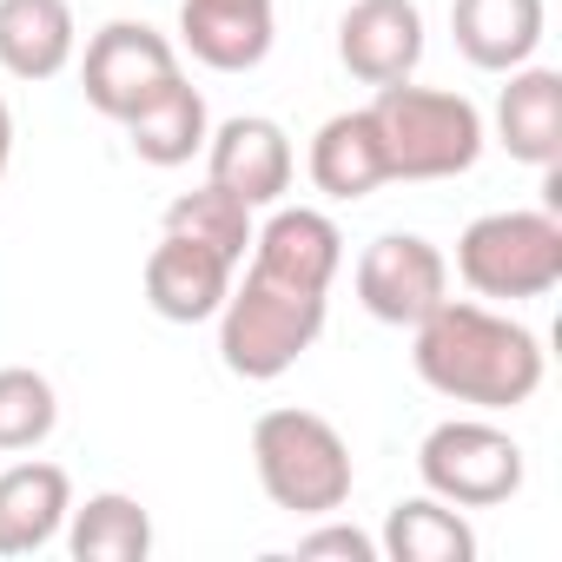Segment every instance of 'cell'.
<instances>
[{
  "mask_svg": "<svg viewBox=\"0 0 562 562\" xmlns=\"http://www.w3.org/2000/svg\"><path fill=\"white\" fill-rule=\"evenodd\" d=\"M299 555H338V562H378V536H364L358 522H331V516H318V529H305L299 536Z\"/></svg>",
  "mask_w": 562,
  "mask_h": 562,
  "instance_id": "24",
  "label": "cell"
},
{
  "mask_svg": "<svg viewBox=\"0 0 562 562\" xmlns=\"http://www.w3.org/2000/svg\"><path fill=\"white\" fill-rule=\"evenodd\" d=\"M318 338H325V292L265 278L258 265H245V278H232V292L218 305V358H225L232 378L271 384Z\"/></svg>",
  "mask_w": 562,
  "mask_h": 562,
  "instance_id": "3",
  "label": "cell"
},
{
  "mask_svg": "<svg viewBox=\"0 0 562 562\" xmlns=\"http://www.w3.org/2000/svg\"><path fill=\"white\" fill-rule=\"evenodd\" d=\"M371 120H378V139H384L391 179H411V186L463 179L483 159V139H490L476 100L443 93V87H411V80L378 87Z\"/></svg>",
  "mask_w": 562,
  "mask_h": 562,
  "instance_id": "4",
  "label": "cell"
},
{
  "mask_svg": "<svg viewBox=\"0 0 562 562\" xmlns=\"http://www.w3.org/2000/svg\"><path fill=\"white\" fill-rule=\"evenodd\" d=\"M67 549L74 562H146L153 555V516L126 490H100L67 509Z\"/></svg>",
  "mask_w": 562,
  "mask_h": 562,
  "instance_id": "21",
  "label": "cell"
},
{
  "mask_svg": "<svg viewBox=\"0 0 562 562\" xmlns=\"http://www.w3.org/2000/svg\"><path fill=\"white\" fill-rule=\"evenodd\" d=\"M292 172H299V153H292L285 126L265 120V113H232L205 139V179L225 186V192H238L251 212L285 199L292 192Z\"/></svg>",
  "mask_w": 562,
  "mask_h": 562,
  "instance_id": "9",
  "label": "cell"
},
{
  "mask_svg": "<svg viewBox=\"0 0 562 562\" xmlns=\"http://www.w3.org/2000/svg\"><path fill=\"white\" fill-rule=\"evenodd\" d=\"M232 278H238V265H232L225 251L166 232V238L146 251V305H153L166 325H205V318H218Z\"/></svg>",
  "mask_w": 562,
  "mask_h": 562,
  "instance_id": "11",
  "label": "cell"
},
{
  "mask_svg": "<svg viewBox=\"0 0 562 562\" xmlns=\"http://www.w3.org/2000/svg\"><path fill=\"white\" fill-rule=\"evenodd\" d=\"M74 509V476L60 463H14L0 470V555H41Z\"/></svg>",
  "mask_w": 562,
  "mask_h": 562,
  "instance_id": "17",
  "label": "cell"
},
{
  "mask_svg": "<svg viewBox=\"0 0 562 562\" xmlns=\"http://www.w3.org/2000/svg\"><path fill=\"white\" fill-rule=\"evenodd\" d=\"M496 93V146L522 166L555 172L562 159V74L555 67H509Z\"/></svg>",
  "mask_w": 562,
  "mask_h": 562,
  "instance_id": "15",
  "label": "cell"
},
{
  "mask_svg": "<svg viewBox=\"0 0 562 562\" xmlns=\"http://www.w3.org/2000/svg\"><path fill=\"white\" fill-rule=\"evenodd\" d=\"M417 476L430 496L457 503V509H496L522 490L529 463L522 443L490 424V417H443L424 443H417Z\"/></svg>",
  "mask_w": 562,
  "mask_h": 562,
  "instance_id": "6",
  "label": "cell"
},
{
  "mask_svg": "<svg viewBox=\"0 0 562 562\" xmlns=\"http://www.w3.org/2000/svg\"><path fill=\"white\" fill-rule=\"evenodd\" d=\"M312 186L338 205L351 199H371L378 186H391V159H384V139H378V120L371 106H351V113H331L318 133H312Z\"/></svg>",
  "mask_w": 562,
  "mask_h": 562,
  "instance_id": "16",
  "label": "cell"
},
{
  "mask_svg": "<svg viewBox=\"0 0 562 562\" xmlns=\"http://www.w3.org/2000/svg\"><path fill=\"white\" fill-rule=\"evenodd\" d=\"M8 166H14V106L0 100V186H8Z\"/></svg>",
  "mask_w": 562,
  "mask_h": 562,
  "instance_id": "25",
  "label": "cell"
},
{
  "mask_svg": "<svg viewBox=\"0 0 562 562\" xmlns=\"http://www.w3.org/2000/svg\"><path fill=\"white\" fill-rule=\"evenodd\" d=\"M251 265L265 278H285L305 292H331V278L345 271V232L331 212L318 205H278L258 232H251Z\"/></svg>",
  "mask_w": 562,
  "mask_h": 562,
  "instance_id": "13",
  "label": "cell"
},
{
  "mask_svg": "<svg viewBox=\"0 0 562 562\" xmlns=\"http://www.w3.org/2000/svg\"><path fill=\"white\" fill-rule=\"evenodd\" d=\"M378 555H391V562H476V529L457 503L424 490V496L391 503Z\"/></svg>",
  "mask_w": 562,
  "mask_h": 562,
  "instance_id": "20",
  "label": "cell"
},
{
  "mask_svg": "<svg viewBox=\"0 0 562 562\" xmlns=\"http://www.w3.org/2000/svg\"><path fill=\"white\" fill-rule=\"evenodd\" d=\"M338 60L364 87L411 80L424 60V8L417 0H351L338 21Z\"/></svg>",
  "mask_w": 562,
  "mask_h": 562,
  "instance_id": "12",
  "label": "cell"
},
{
  "mask_svg": "<svg viewBox=\"0 0 562 562\" xmlns=\"http://www.w3.org/2000/svg\"><path fill=\"white\" fill-rule=\"evenodd\" d=\"M251 470L278 509L312 516V522L338 516L351 503V483H358L345 430L318 411H299V404H278L251 424Z\"/></svg>",
  "mask_w": 562,
  "mask_h": 562,
  "instance_id": "2",
  "label": "cell"
},
{
  "mask_svg": "<svg viewBox=\"0 0 562 562\" xmlns=\"http://www.w3.org/2000/svg\"><path fill=\"white\" fill-rule=\"evenodd\" d=\"M351 285H358V305L378 325L411 331V325H424L450 299V258L424 232H384V238H371L358 251Z\"/></svg>",
  "mask_w": 562,
  "mask_h": 562,
  "instance_id": "8",
  "label": "cell"
},
{
  "mask_svg": "<svg viewBox=\"0 0 562 562\" xmlns=\"http://www.w3.org/2000/svg\"><path fill=\"white\" fill-rule=\"evenodd\" d=\"M166 232L199 238V245L225 251L232 265H245L258 218H251V205H245L238 192H225V186H212V179H205V186H192V192H179V199L166 205Z\"/></svg>",
  "mask_w": 562,
  "mask_h": 562,
  "instance_id": "22",
  "label": "cell"
},
{
  "mask_svg": "<svg viewBox=\"0 0 562 562\" xmlns=\"http://www.w3.org/2000/svg\"><path fill=\"white\" fill-rule=\"evenodd\" d=\"M417 378L470 411H516L542 391V338L483 299H443L424 325H411Z\"/></svg>",
  "mask_w": 562,
  "mask_h": 562,
  "instance_id": "1",
  "label": "cell"
},
{
  "mask_svg": "<svg viewBox=\"0 0 562 562\" xmlns=\"http://www.w3.org/2000/svg\"><path fill=\"white\" fill-rule=\"evenodd\" d=\"M179 80V47L146 27V21H106L93 41H87V60H80V93L100 120L126 126L139 106H153L166 87Z\"/></svg>",
  "mask_w": 562,
  "mask_h": 562,
  "instance_id": "7",
  "label": "cell"
},
{
  "mask_svg": "<svg viewBox=\"0 0 562 562\" xmlns=\"http://www.w3.org/2000/svg\"><path fill=\"white\" fill-rule=\"evenodd\" d=\"M80 54L67 0H0V67L14 80H54Z\"/></svg>",
  "mask_w": 562,
  "mask_h": 562,
  "instance_id": "18",
  "label": "cell"
},
{
  "mask_svg": "<svg viewBox=\"0 0 562 562\" xmlns=\"http://www.w3.org/2000/svg\"><path fill=\"white\" fill-rule=\"evenodd\" d=\"M205 139H212V113H205V93H199L186 74H179L153 106H139V113L126 120L133 159H146V166H159V172L192 166V153H205Z\"/></svg>",
  "mask_w": 562,
  "mask_h": 562,
  "instance_id": "19",
  "label": "cell"
},
{
  "mask_svg": "<svg viewBox=\"0 0 562 562\" xmlns=\"http://www.w3.org/2000/svg\"><path fill=\"white\" fill-rule=\"evenodd\" d=\"M457 278L476 299L516 305L562 285V218L555 212H483L457 238Z\"/></svg>",
  "mask_w": 562,
  "mask_h": 562,
  "instance_id": "5",
  "label": "cell"
},
{
  "mask_svg": "<svg viewBox=\"0 0 562 562\" xmlns=\"http://www.w3.org/2000/svg\"><path fill=\"white\" fill-rule=\"evenodd\" d=\"M278 41V0H179V47L205 74H251Z\"/></svg>",
  "mask_w": 562,
  "mask_h": 562,
  "instance_id": "10",
  "label": "cell"
},
{
  "mask_svg": "<svg viewBox=\"0 0 562 562\" xmlns=\"http://www.w3.org/2000/svg\"><path fill=\"white\" fill-rule=\"evenodd\" d=\"M60 424V397L34 364L0 371V450H41Z\"/></svg>",
  "mask_w": 562,
  "mask_h": 562,
  "instance_id": "23",
  "label": "cell"
},
{
  "mask_svg": "<svg viewBox=\"0 0 562 562\" xmlns=\"http://www.w3.org/2000/svg\"><path fill=\"white\" fill-rule=\"evenodd\" d=\"M542 21H549L542 0H450L457 54H463L476 74L529 67L536 47H542Z\"/></svg>",
  "mask_w": 562,
  "mask_h": 562,
  "instance_id": "14",
  "label": "cell"
}]
</instances>
